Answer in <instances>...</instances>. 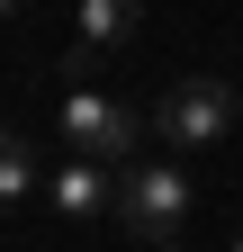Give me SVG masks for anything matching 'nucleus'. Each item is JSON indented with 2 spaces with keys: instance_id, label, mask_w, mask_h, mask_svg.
I'll return each instance as SVG.
<instances>
[{
  "instance_id": "f257e3e1",
  "label": "nucleus",
  "mask_w": 243,
  "mask_h": 252,
  "mask_svg": "<svg viewBox=\"0 0 243 252\" xmlns=\"http://www.w3.org/2000/svg\"><path fill=\"white\" fill-rule=\"evenodd\" d=\"M54 126H63V144L81 162H108V171H135V144L153 135V117H135L126 99H108V90H63V99H54Z\"/></svg>"
},
{
  "instance_id": "f03ea898",
  "label": "nucleus",
  "mask_w": 243,
  "mask_h": 252,
  "mask_svg": "<svg viewBox=\"0 0 243 252\" xmlns=\"http://www.w3.org/2000/svg\"><path fill=\"white\" fill-rule=\"evenodd\" d=\"M234 126H243V90H225L216 72L171 81V90H162V108H153V135H162L171 153H216Z\"/></svg>"
},
{
  "instance_id": "7ed1b4c3",
  "label": "nucleus",
  "mask_w": 243,
  "mask_h": 252,
  "mask_svg": "<svg viewBox=\"0 0 243 252\" xmlns=\"http://www.w3.org/2000/svg\"><path fill=\"white\" fill-rule=\"evenodd\" d=\"M189 207H198V180L180 162H135L126 171V198H117V225H126L135 243H180Z\"/></svg>"
},
{
  "instance_id": "20e7f679",
  "label": "nucleus",
  "mask_w": 243,
  "mask_h": 252,
  "mask_svg": "<svg viewBox=\"0 0 243 252\" xmlns=\"http://www.w3.org/2000/svg\"><path fill=\"white\" fill-rule=\"evenodd\" d=\"M117 198H126V180H117L108 162H54L45 171V207L63 216V225H99V216H117Z\"/></svg>"
},
{
  "instance_id": "39448f33",
  "label": "nucleus",
  "mask_w": 243,
  "mask_h": 252,
  "mask_svg": "<svg viewBox=\"0 0 243 252\" xmlns=\"http://www.w3.org/2000/svg\"><path fill=\"white\" fill-rule=\"evenodd\" d=\"M135 27H144V0H81V9H72V36H81V45H72V90H81V72H90V63H99V54H117Z\"/></svg>"
},
{
  "instance_id": "423d86ee",
  "label": "nucleus",
  "mask_w": 243,
  "mask_h": 252,
  "mask_svg": "<svg viewBox=\"0 0 243 252\" xmlns=\"http://www.w3.org/2000/svg\"><path fill=\"white\" fill-rule=\"evenodd\" d=\"M36 189H45V171H36V144H27V135H9V144H0V198H36Z\"/></svg>"
},
{
  "instance_id": "0eeeda50",
  "label": "nucleus",
  "mask_w": 243,
  "mask_h": 252,
  "mask_svg": "<svg viewBox=\"0 0 243 252\" xmlns=\"http://www.w3.org/2000/svg\"><path fill=\"white\" fill-rule=\"evenodd\" d=\"M144 252H189V243H144Z\"/></svg>"
},
{
  "instance_id": "6e6552de",
  "label": "nucleus",
  "mask_w": 243,
  "mask_h": 252,
  "mask_svg": "<svg viewBox=\"0 0 243 252\" xmlns=\"http://www.w3.org/2000/svg\"><path fill=\"white\" fill-rule=\"evenodd\" d=\"M234 252H243V234H234Z\"/></svg>"
}]
</instances>
